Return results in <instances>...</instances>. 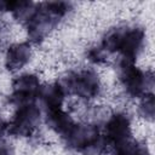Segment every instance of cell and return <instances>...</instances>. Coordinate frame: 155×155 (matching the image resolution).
<instances>
[{"instance_id":"6da1fadb","label":"cell","mask_w":155,"mask_h":155,"mask_svg":"<svg viewBox=\"0 0 155 155\" xmlns=\"http://www.w3.org/2000/svg\"><path fill=\"white\" fill-rule=\"evenodd\" d=\"M145 40V31L140 27H117L110 29L102 40V47L108 52H119L121 59L134 62Z\"/></svg>"},{"instance_id":"7a4b0ae2","label":"cell","mask_w":155,"mask_h":155,"mask_svg":"<svg viewBox=\"0 0 155 155\" xmlns=\"http://www.w3.org/2000/svg\"><path fill=\"white\" fill-rule=\"evenodd\" d=\"M70 4L65 1H51L36 5V11L25 24L28 38L33 44H40L56 27L61 18L70 11Z\"/></svg>"},{"instance_id":"3957f363","label":"cell","mask_w":155,"mask_h":155,"mask_svg":"<svg viewBox=\"0 0 155 155\" xmlns=\"http://www.w3.org/2000/svg\"><path fill=\"white\" fill-rule=\"evenodd\" d=\"M117 75L121 86L130 97L142 98L151 93L154 86V74L151 70H142L134 65V62L120 59Z\"/></svg>"},{"instance_id":"277c9868","label":"cell","mask_w":155,"mask_h":155,"mask_svg":"<svg viewBox=\"0 0 155 155\" xmlns=\"http://www.w3.org/2000/svg\"><path fill=\"white\" fill-rule=\"evenodd\" d=\"M63 92L67 94L78 96L82 99H93L101 92V79L93 69H82L70 71L57 81Z\"/></svg>"},{"instance_id":"5b68a950","label":"cell","mask_w":155,"mask_h":155,"mask_svg":"<svg viewBox=\"0 0 155 155\" xmlns=\"http://www.w3.org/2000/svg\"><path fill=\"white\" fill-rule=\"evenodd\" d=\"M41 120V110L36 102L16 107V111L7 122V133L15 137H29L38 128Z\"/></svg>"},{"instance_id":"8992f818","label":"cell","mask_w":155,"mask_h":155,"mask_svg":"<svg viewBox=\"0 0 155 155\" xmlns=\"http://www.w3.org/2000/svg\"><path fill=\"white\" fill-rule=\"evenodd\" d=\"M41 82L38 75L28 73L17 76L12 81V92L10 94V103L15 107L36 102Z\"/></svg>"},{"instance_id":"52a82bcc","label":"cell","mask_w":155,"mask_h":155,"mask_svg":"<svg viewBox=\"0 0 155 155\" xmlns=\"http://www.w3.org/2000/svg\"><path fill=\"white\" fill-rule=\"evenodd\" d=\"M103 137L109 144H115L132 138L131 117L124 111L110 113L109 117L104 122Z\"/></svg>"},{"instance_id":"ba28073f","label":"cell","mask_w":155,"mask_h":155,"mask_svg":"<svg viewBox=\"0 0 155 155\" xmlns=\"http://www.w3.org/2000/svg\"><path fill=\"white\" fill-rule=\"evenodd\" d=\"M99 136L101 133L98 126L91 122H85V124H74V126L63 137V139L65 140V144L70 149H74L80 153L91 143H93Z\"/></svg>"},{"instance_id":"9c48e42d","label":"cell","mask_w":155,"mask_h":155,"mask_svg":"<svg viewBox=\"0 0 155 155\" xmlns=\"http://www.w3.org/2000/svg\"><path fill=\"white\" fill-rule=\"evenodd\" d=\"M31 46L29 42H16L8 46L5 53V67L8 71H18L25 67L31 58Z\"/></svg>"},{"instance_id":"30bf717a","label":"cell","mask_w":155,"mask_h":155,"mask_svg":"<svg viewBox=\"0 0 155 155\" xmlns=\"http://www.w3.org/2000/svg\"><path fill=\"white\" fill-rule=\"evenodd\" d=\"M45 122L50 130L59 134L62 138L70 131V128L75 124L73 117L65 110H63V108L46 110Z\"/></svg>"},{"instance_id":"8fae6325","label":"cell","mask_w":155,"mask_h":155,"mask_svg":"<svg viewBox=\"0 0 155 155\" xmlns=\"http://www.w3.org/2000/svg\"><path fill=\"white\" fill-rule=\"evenodd\" d=\"M64 98H65V93L63 92V90L58 82L41 85L39 94H38V99L41 101V103L46 108V110L62 108Z\"/></svg>"},{"instance_id":"7c38bea8","label":"cell","mask_w":155,"mask_h":155,"mask_svg":"<svg viewBox=\"0 0 155 155\" xmlns=\"http://www.w3.org/2000/svg\"><path fill=\"white\" fill-rule=\"evenodd\" d=\"M111 145L115 150V155H150L147 144L133 138Z\"/></svg>"},{"instance_id":"4fadbf2b","label":"cell","mask_w":155,"mask_h":155,"mask_svg":"<svg viewBox=\"0 0 155 155\" xmlns=\"http://www.w3.org/2000/svg\"><path fill=\"white\" fill-rule=\"evenodd\" d=\"M154 113H155V101H154V94L148 93L144 97H142V101L138 104V114L148 120L153 121L154 119Z\"/></svg>"},{"instance_id":"5bb4252c","label":"cell","mask_w":155,"mask_h":155,"mask_svg":"<svg viewBox=\"0 0 155 155\" xmlns=\"http://www.w3.org/2000/svg\"><path fill=\"white\" fill-rule=\"evenodd\" d=\"M87 58L93 62V63H104L108 59V52L102 47V46H94L88 50L87 52Z\"/></svg>"},{"instance_id":"9a60e30c","label":"cell","mask_w":155,"mask_h":155,"mask_svg":"<svg viewBox=\"0 0 155 155\" xmlns=\"http://www.w3.org/2000/svg\"><path fill=\"white\" fill-rule=\"evenodd\" d=\"M0 155H13L12 145L4 138H0Z\"/></svg>"},{"instance_id":"2e32d148","label":"cell","mask_w":155,"mask_h":155,"mask_svg":"<svg viewBox=\"0 0 155 155\" xmlns=\"http://www.w3.org/2000/svg\"><path fill=\"white\" fill-rule=\"evenodd\" d=\"M7 132V122L4 120H0V138H2V134Z\"/></svg>"}]
</instances>
